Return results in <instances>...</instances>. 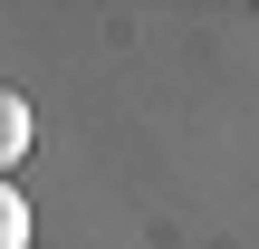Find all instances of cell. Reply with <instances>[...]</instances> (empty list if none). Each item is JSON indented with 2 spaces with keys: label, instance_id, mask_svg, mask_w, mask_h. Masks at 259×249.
<instances>
[{
  "label": "cell",
  "instance_id": "obj_2",
  "mask_svg": "<svg viewBox=\"0 0 259 249\" xmlns=\"http://www.w3.org/2000/svg\"><path fill=\"white\" fill-rule=\"evenodd\" d=\"M0 249H29V202H19V182H0Z\"/></svg>",
  "mask_w": 259,
  "mask_h": 249
},
{
  "label": "cell",
  "instance_id": "obj_1",
  "mask_svg": "<svg viewBox=\"0 0 259 249\" xmlns=\"http://www.w3.org/2000/svg\"><path fill=\"white\" fill-rule=\"evenodd\" d=\"M29 134H38V125H29V96L0 86V182H10V163H29Z\"/></svg>",
  "mask_w": 259,
  "mask_h": 249
}]
</instances>
